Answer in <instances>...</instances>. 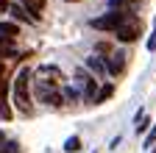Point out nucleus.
Returning a JSON list of instances; mask_svg holds the SVG:
<instances>
[{
	"label": "nucleus",
	"mask_w": 156,
	"mask_h": 153,
	"mask_svg": "<svg viewBox=\"0 0 156 153\" xmlns=\"http://www.w3.org/2000/svg\"><path fill=\"white\" fill-rule=\"evenodd\" d=\"M14 103L23 114H34L31 106V70H20L17 72V81H14Z\"/></svg>",
	"instance_id": "f257e3e1"
},
{
	"label": "nucleus",
	"mask_w": 156,
	"mask_h": 153,
	"mask_svg": "<svg viewBox=\"0 0 156 153\" xmlns=\"http://www.w3.org/2000/svg\"><path fill=\"white\" fill-rule=\"evenodd\" d=\"M114 33H117V39H120V42H134V39H140V33H142V23L136 20L134 14H128L126 20L114 28Z\"/></svg>",
	"instance_id": "f03ea898"
},
{
	"label": "nucleus",
	"mask_w": 156,
	"mask_h": 153,
	"mask_svg": "<svg viewBox=\"0 0 156 153\" xmlns=\"http://www.w3.org/2000/svg\"><path fill=\"white\" fill-rule=\"evenodd\" d=\"M36 84V98L48 103V106H62L64 103V95L58 92V86H50V84H42V81H34Z\"/></svg>",
	"instance_id": "7ed1b4c3"
},
{
	"label": "nucleus",
	"mask_w": 156,
	"mask_h": 153,
	"mask_svg": "<svg viewBox=\"0 0 156 153\" xmlns=\"http://www.w3.org/2000/svg\"><path fill=\"white\" fill-rule=\"evenodd\" d=\"M126 17H128V11H109L103 17H95V20H92V28L95 31H114Z\"/></svg>",
	"instance_id": "20e7f679"
},
{
	"label": "nucleus",
	"mask_w": 156,
	"mask_h": 153,
	"mask_svg": "<svg viewBox=\"0 0 156 153\" xmlns=\"http://www.w3.org/2000/svg\"><path fill=\"white\" fill-rule=\"evenodd\" d=\"M36 81H42V84H50V86H58V84H62L64 78H62V72H58L56 67H39L36 70Z\"/></svg>",
	"instance_id": "39448f33"
},
{
	"label": "nucleus",
	"mask_w": 156,
	"mask_h": 153,
	"mask_svg": "<svg viewBox=\"0 0 156 153\" xmlns=\"http://www.w3.org/2000/svg\"><path fill=\"white\" fill-rule=\"evenodd\" d=\"M103 64H106V70L112 75H123V70H126V56L123 53H114V56H109Z\"/></svg>",
	"instance_id": "423d86ee"
},
{
	"label": "nucleus",
	"mask_w": 156,
	"mask_h": 153,
	"mask_svg": "<svg viewBox=\"0 0 156 153\" xmlns=\"http://www.w3.org/2000/svg\"><path fill=\"white\" fill-rule=\"evenodd\" d=\"M23 9L31 14V20L36 23L39 14H42V9H45V0H23Z\"/></svg>",
	"instance_id": "0eeeda50"
},
{
	"label": "nucleus",
	"mask_w": 156,
	"mask_h": 153,
	"mask_svg": "<svg viewBox=\"0 0 156 153\" xmlns=\"http://www.w3.org/2000/svg\"><path fill=\"white\" fill-rule=\"evenodd\" d=\"M17 33H20L17 23H0V42H11Z\"/></svg>",
	"instance_id": "6e6552de"
},
{
	"label": "nucleus",
	"mask_w": 156,
	"mask_h": 153,
	"mask_svg": "<svg viewBox=\"0 0 156 153\" xmlns=\"http://www.w3.org/2000/svg\"><path fill=\"white\" fill-rule=\"evenodd\" d=\"M109 6H112V11H128L131 14L136 6H140V0H112Z\"/></svg>",
	"instance_id": "1a4fd4ad"
},
{
	"label": "nucleus",
	"mask_w": 156,
	"mask_h": 153,
	"mask_svg": "<svg viewBox=\"0 0 156 153\" xmlns=\"http://www.w3.org/2000/svg\"><path fill=\"white\" fill-rule=\"evenodd\" d=\"M9 11L14 14V20H20V23H34V20H31V14H28L23 6H9Z\"/></svg>",
	"instance_id": "9d476101"
},
{
	"label": "nucleus",
	"mask_w": 156,
	"mask_h": 153,
	"mask_svg": "<svg viewBox=\"0 0 156 153\" xmlns=\"http://www.w3.org/2000/svg\"><path fill=\"white\" fill-rule=\"evenodd\" d=\"M87 67H89V70H95L98 75H103V72H106V64H103L101 59H98V56H92V59H87Z\"/></svg>",
	"instance_id": "9b49d317"
},
{
	"label": "nucleus",
	"mask_w": 156,
	"mask_h": 153,
	"mask_svg": "<svg viewBox=\"0 0 156 153\" xmlns=\"http://www.w3.org/2000/svg\"><path fill=\"white\" fill-rule=\"evenodd\" d=\"M112 92H114V86H112V84H106L101 92L95 95V100H92V103H103V100H109V98H112Z\"/></svg>",
	"instance_id": "f8f14e48"
},
{
	"label": "nucleus",
	"mask_w": 156,
	"mask_h": 153,
	"mask_svg": "<svg viewBox=\"0 0 156 153\" xmlns=\"http://www.w3.org/2000/svg\"><path fill=\"white\" fill-rule=\"evenodd\" d=\"M148 125H151V120L145 117L142 111H136V134H145V131H148Z\"/></svg>",
	"instance_id": "ddd939ff"
},
{
	"label": "nucleus",
	"mask_w": 156,
	"mask_h": 153,
	"mask_svg": "<svg viewBox=\"0 0 156 153\" xmlns=\"http://www.w3.org/2000/svg\"><path fill=\"white\" fill-rule=\"evenodd\" d=\"M64 150H67V153H78V150H81V139H78V137H70V139L64 142Z\"/></svg>",
	"instance_id": "4468645a"
},
{
	"label": "nucleus",
	"mask_w": 156,
	"mask_h": 153,
	"mask_svg": "<svg viewBox=\"0 0 156 153\" xmlns=\"http://www.w3.org/2000/svg\"><path fill=\"white\" fill-rule=\"evenodd\" d=\"M153 142H156V125H153V128L148 131V137H145V148H151Z\"/></svg>",
	"instance_id": "2eb2a0df"
},
{
	"label": "nucleus",
	"mask_w": 156,
	"mask_h": 153,
	"mask_svg": "<svg viewBox=\"0 0 156 153\" xmlns=\"http://www.w3.org/2000/svg\"><path fill=\"white\" fill-rule=\"evenodd\" d=\"M0 153H17V145L9 142V145H0Z\"/></svg>",
	"instance_id": "dca6fc26"
},
{
	"label": "nucleus",
	"mask_w": 156,
	"mask_h": 153,
	"mask_svg": "<svg viewBox=\"0 0 156 153\" xmlns=\"http://www.w3.org/2000/svg\"><path fill=\"white\" fill-rule=\"evenodd\" d=\"M3 142H6V134H3V131H0V145H3Z\"/></svg>",
	"instance_id": "f3484780"
},
{
	"label": "nucleus",
	"mask_w": 156,
	"mask_h": 153,
	"mask_svg": "<svg viewBox=\"0 0 156 153\" xmlns=\"http://www.w3.org/2000/svg\"><path fill=\"white\" fill-rule=\"evenodd\" d=\"M67 3H78V0H67Z\"/></svg>",
	"instance_id": "a211bd4d"
}]
</instances>
